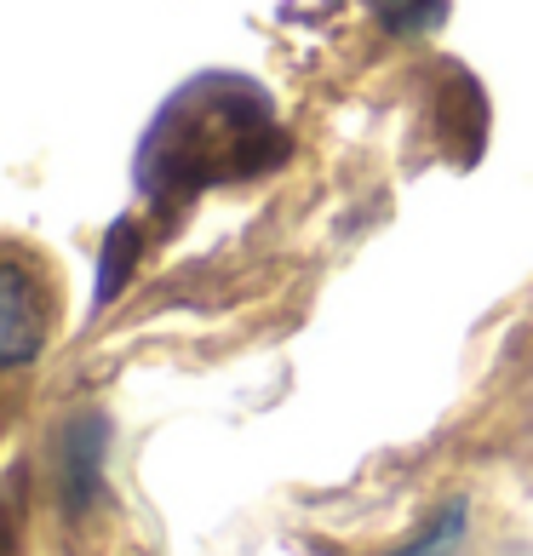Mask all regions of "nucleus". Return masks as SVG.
Instances as JSON below:
<instances>
[{"instance_id":"f257e3e1","label":"nucleus","mask_w":533,"mask_h":556,"mask_svg":"<svg viewBox=\"0 0 533 556\" xmlns=\"http://www.w3.org/2000/svg\"><path fill=\"white\" fill-rule=\"evenodd\" d=\"M287 161V127L276 98L248 75H195L155 110L138 138L132 184L155 218L183 213L190 201L224 184L264 178Z\"/></svg>"},{"instance_id":"f03ea898","label":"nucleus","mask_w":533,"mask_h":556,"mask_svg":"<svg viewBox=\"0 0 533 556\" xmlns=\"http://www.w3.org/2000/svg\"><path fill=\"white\" fill-rule=\"evenodd\" d=\"M52 339V287L24 247H7L0 264V362L29 367Z\"/></svg>"},{"instance_id":"7ed1b4c3","label":"nucleus","mask_w":533,"mask_h":556,"mask_svg":"<svg viewBox=\"0 0 533 556\" xmlns=\"http://www.w3.org/2000/svg\"><path fill=\"white\" fill-rule=\"evenodd\" d=\"M104 437H110V419L104 414H80L64 430L58 488H64V505L69 510H87V505H98V493H104Z\"/></svg>"},{"instance_id":"20e7f679","label":"nucleus","mask_w":533,"mask_h":556,"mask_svg":"<svg viewBox=\"0 0 533 556\" xmlns=\"http://www.w3.org/2000/svg\"><path fill=\"white\" fill-rule=\"evenodd\" d=\"M465 528H470V505L465 500H447L436 517L424 522V533H414V540H407L402 551H391V556H459Z\"/></svg>"},{"instance_id":"39448f33","label":"nucleus","mask_w":533,"mask_h":556,"mask_svg":"<svg viewBox=\"0 0 533 556\" xmlns=\"http://www.w3.org/2000/svg\"><path fill=\"white\" fill-rule=\"evenodd\" d=\"M138 253H143V236L132 218H115V230L104 241V276H98V304H115L120 287H127V276L138 270Z\"/></svg>"}]
</instances>
